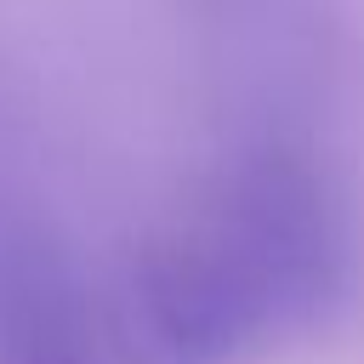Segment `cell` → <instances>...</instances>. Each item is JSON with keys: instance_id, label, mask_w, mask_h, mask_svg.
Returning <instances> with one entry per match:
<instances>
[{"instance_id": "2", "label": "cell", "mask_w": 364, "mask_h": 364, "mask_svg": "<svg viewBox=\"0 0 364 364\" xmlns=\"http://www.w3.org/2000/svg\"><path fill=\"white\" fill-rule=\"evenodd\" d=\"M0 364H114L102 301L46 228L0 233Z\"/></svg>"}, {"instance_id": "1", "label": "cell", "mask_w": 364, "mask_h": 364, "mask_svg": "<svg viewBox=\"0 0 364 364\" xmlns=\"http://www.w3.org/2000/svg\"><path fill=\"white\" fill-rule=\"evenodd\" d=\"M358 290L364 222L341 171L250 142L125 239L97 301L114 364H256L330 336Z\"/></svg>"}]
</instances>
